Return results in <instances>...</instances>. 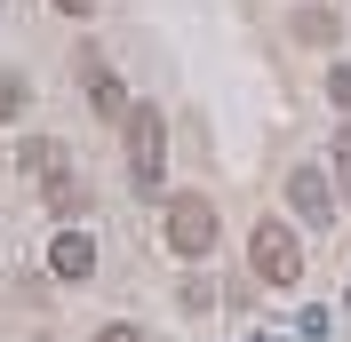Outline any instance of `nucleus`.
Masks as SVG:
<instances>
[{"mask_svg": "<svg viewBox=\"0 0 351 342\" xmlns=\"http://www.w3.org/2000/svg\"><path fill=\"white\" fill-rule=\"evenodd\" d=\"M328 96H335V111H351V64H335V72H328Z\"/></svg>", "mask_w": 351, "mask_h": 342, "instance_id": "obj_11", "label": "nucleus"}, {"mask_svg": "<svg viewBox=\"0 0 351 342\" xmlns=\"http://www.w3.org/2000/svg\"><path fill=\"white\" fill-rule=\"evenodd\" d=\"M168 255H184V263H199L208 247H216V207L208 199H168Z\"/></svg>", "mask_w": 351, "mask_h": 342, "instance_id": "obj_3", "label": "nucleus"}, {"mask_svg": "<svg viewBox=\"0 0 351 342\" xmlns=\"http://www.w3.org/2000/svg\"><path fill=\"white\" fill-rule=\"evenodd\" d=\"M168 183V120L152 104L128 111V192H160Z\"/></svg>", "mask_w": 351, "mask_h": 342, "instance_id": "obj_1", "label": "nucleus"}, {"mask_svg": "<svg viewBox=\"0 0 351 342\" xmlns=\"http://www.w3.org/2000/svg\"><path fill=\"white\" fill-rule=\"evenodd\" d=\"M16 168H24V175H32V183H40V192H48L56 175H72V151L56 144V135H32V144L16 151Z\"/></svg>", "mask_w": 351, "mask_h": 342, "instance_id": "obj_6", "label": "nucleus"}, {"mask_svg": "<svg viewBox=\"0 0 351 342\" xmlns=\"http://www.w3.org/2000/svg\"><path fill=\"white\" fill-rule=\"evenodd\" d=\"M96 342H144V334H136V326H104Z\"/></svg>", "mask_w": 351, "mask_h": 342, "instance_id": "obj_14", "label": "nucleus"}, {"mask_svg": "<svg viewBox=\"0 0 351 342\" xmlns=\"http://www.w3.org/2000/svg\"><path fill=\"white\" fill-rule=\"evenodd\" d=\"M40 199H48L56 215H80V207H88V183H80V175H56V183H48Z\"/></svg>", "mask_w": 351, "mask_h": 342, "instance_id": "obj_9", "label": "nucleus"}, {"mask_svg": "<svg viewBox=\"0 0 351 342\" xmlns=\"http://www.w3.org/2000/svg\"><path fill=\"white\" fill-rule=\"evenodd\" d=\"M80 80H88V104L104 111V120H120V128H128V111H136V104H128V88L104 72V56H88V64H80Z\"/></svg>", "mask_w": 351, "mask_h": 342, "instance_id": "obj_5", "label": "nucleus"}, {"mask_svg": "<svg viewBox=\"0 0 351 342\" xmlns=\"http://www.w3.org/2000/svg\"><path fill=\"white\" fill-rule=\"evenodd\" d=\"M247 271H256L263 287H295V278H304V239L287 231V223H256V231H247Z\"/></svg>", "mask_w": 351, "mask_h": 342, "instance_id": "obj_2", "label": "nucleus"}, {"mask_svg": "<svg viewBox=\"0 0 351 342\" xmlns=\"http://www.w3.org/2000/svg\"><path fill=\"white\" fill-rule=\"evenodd\" d=\"M287 207L304 215V223H319V231H328V223H335V207H343V192H335V168L304 159V168L287 175Z\"/></svg>", "mask_w": 351, "mask_h": 342, "instance_id": "obj_4", "label": "nucleus"}, {"mask_svg": "<svg viewBox=\"0 0 351 342\" xmlns=\"http://www.w3.org/2000/svg\"><path fill=\"white\" fill-rule=\"evenodd\" d=\"M295 40L304 48H335V16L328 8H295Z\"/></svg>", "mask_w": 351, "mask_h": 342, "instance_id": "obj_8", "label": "nucleus"}, {"mask_svg": "<svg viewBox=\"0 0 351 342\" xmlns=\"http://www.w3.org/2000/svg\"><path fill=\"white\" fill-rule=\"evenodd\" d=\"M56 16H96V0H56Z\"/></svg>", "mask_w": 351, "mask_h": 342, "instance_id": "obj_13", "label": "nucleus"}, {"mask_svg": "<svg viewBox=\"0 0 351 342\" xmlns=\"http://www.w3.org/2000/svg\"><path fill=\"white\" fill-rule=\"evenodd\" d=\"M24 111V80H0V120H16Z\"/></svg>", "mask_w": 351, "mask_h": 342, "instance_id": "obj_12", "label": "nucleus"}, {"mask_svg": "<svg viewBox=\"0 0 351 342\" xmlns=\"http://www.w3.org/2000/svg\"><path fill=\"white\" fill-rule=\"evenodd\" d=\"M328 168H335V192H343V207H351V128L335 135V151H328Z\"/></svg>", "mask_w": 351, "mask_h": 342, "instance_id": "obj_10", "label": "nucleus"}, {"mask_svg": "<svg viewBox=\"0 0 351 342\" xmlns=\"http://www.w3.org/2000/svg\"><path fill=\"white\" fill-rule=\"evenodd\" d=\"M48 271H56V278H88V271H96V247H88L80 231H64L56 247H48Z\"/></svg>", "mask_w": 351, "mask_h": 342, "instance_id": "obj_7", "label": "nucleus"}]
</instances>
